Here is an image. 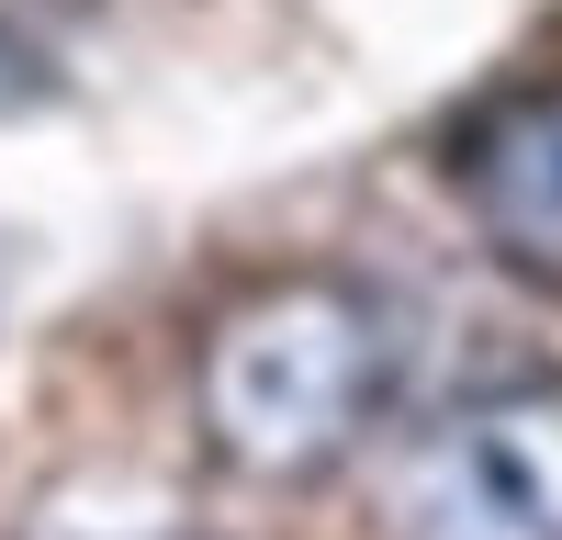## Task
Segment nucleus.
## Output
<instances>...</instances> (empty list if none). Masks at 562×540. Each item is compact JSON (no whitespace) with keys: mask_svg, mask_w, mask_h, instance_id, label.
I'll return each mask as SVG.
<instances>
[{"mask_svg":"<svg viewBox=\"0 0 562 540\" xmlns=\"http://www.w3.org/2000/svg\"><path fill=\"white\" fill-rule=\"evenodd\" d=\"M405 372L394 304L349 270H270L203 327L192 349V417L203 450L248 484H315L383 428Z\"/></svg>","mask_w":562,"mask_h":540,"instance_id":"obj_1","label":"nucleus"},{"mask_svg":"<svg viewBox=\"0 0 562 540\" xmlns=\"http://www.w3.org/2000/svg\"><path fill=\"white\" fill-rule=\"evenodd\" d=\"M371 529L383 540H562V372L461 394L450 417H428L394 450Z\"/></svg>","mask_w":562,"mask_h":540,"instance_id":"obj_2","label":"nucleus"},{"mask_svg":"<svg viewBox=\"0 0 562 540\" xmlns=\"http://www.w3.org/2000/svg\"><path fill=\"white\" fill-rule=\"evenodd\" d=\"M450 192L484 225L506 270L562 293V79L495 90V102L450 135Z\"/></svg>","mask_w":562,"mask_h":540,"instance_id":"obj_3","label":"nucleus"}]
</instances>
